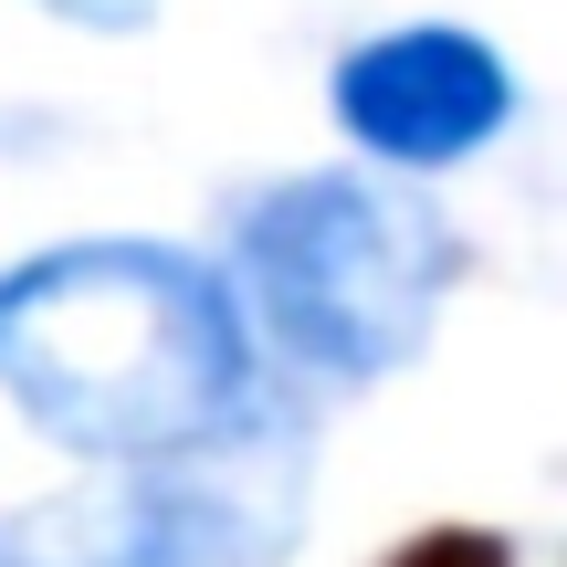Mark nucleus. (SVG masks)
Here are the masks:
<instances>
[{
  "mask_svg": "<svg viewBox=\"0 0 567 567\" xmlns=\"http://www.w3.org/2000/svg\"><path fill=\"white\" fill-rule=\"evenodd\" d=\"M0 400L63 463L147 473L243 421L264 368L210 252L84 231L0 264Z\"/></svg>",
  "mask_w": 567,
  "mask_h": 567,
  "instance_id": "f257e3e1",
  "label": "nucleus"
},
{
  "mask_svg": "<svg viewBox=\"0 0 567 567\" xmlns=\"http://www.w3.org/2000/svg\"><path fill=\"white\" fill-rule=\"evenodd\" d=\"M221 295L252 337V368L305 389H379L431 347L463 295L473 243L431 189L379 168H284L221 210Z\"/></svg>",
  "mask_w": 567,
  "mask_h": 567,
  "instance_id": "f03ea898",
  "label": "nucleus"
},
{
  "mask_svg": "<svg viewBox=\"0 0 567 567\" xmlns=\"http://www.w3.org/2000/svg\"><path fill=\"white\" fill-rule=\"evenodd\" d=\"M295 526H305V431L264 389L231 431L126 473V494L95 526L0 536V567H284Z\"/></svg>",
  "mask_w": 567,
  "mask_h": 567,
  "instance_id": "7ed1b4c3",
  "label": "nucleus"
},
{
  "mask_svg": "<svg viewBox=\"0 0 567 567\" xmlns=\"http://www.w3.org/2000/svg\"><path fill=\"white\" fill-rule=\"evenodd\" d=\"M326 105H337L358 168L421 189V179H442V168L484 158L515 126L526 84H515V63L494 53L484 32H463V21H389V32H368V42L337 53Z\"/></svg>",
  "mask_w": 567,
  "mask_h": 567,
  "instance_id": "20e7f679",
  "label": "nucleus"
},
{
  "mask_svg": "<svg viewBox=\"0 0 567 567\" xmlns=\"http://www.w3.org/2000/svg\"><path fill=\"white\" fill-rule=\"evenodd\" d=\"M379 567H515V536L505 526H431V536H410V547L379 557Z\"/></svg>",
  "mask_w": 567,
  "mask_h": 567,
  "instance_id": "39448f33",
  "label": "nucleus"
},
{
  "mask_svg": "<svg viewBox=\"0 0 567 567\" xmlns=\"http://www.w3.org/2000/svg\"><path fill=\"white\" fill-rule=\"evenodd\" d=\"M32 11L74 21V32H105V42H126V32H147V21H158V0H32Z\"/></svg>",
  "mask_w": 567,
  "mask_h": 567,
  "instance_id": "423d86ee",
  "label": "nucleus"
}]
</instances>
